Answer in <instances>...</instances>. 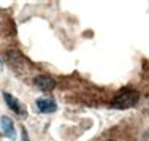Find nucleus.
I'll list each match as a JSON object with an SVG mask.
<instances>
[{"label": "nucleus", "mask_w": 149, "mask_h": 141, "mask_svg": "<svg viewBox=\"0 0 149 141\" xmlns=\"http://www.w3.org/2000/svg\"><path fill=\"white\" fill-rule=\"evenodd\" d=\"M0 125H2L3 135H5L6 138H11V140L16 138L15 124H13V121H11L10 117H6V116H2V117H0Z\"/></svg>", "instance_id": "7ed1b4c3"}, {"label": "nucleus", "mask_w": 149, "mask_h": 141, "mask_svg": "<svg viewBox=\"0 0 149 141\" xmlns=\"http://www.w3.org/2000/svg\"><path fill=\"white\" fill-rule=\"evenodd\" d=\"M35 84H37V87H40L41 90L49 92V90H52L56 87V79L51 78V76H48V75H41V76H37V78H35Z\"/></svg>", "instance_id": "f03ea898"}, {"label": "nucleus", "mask_w": 149, "mask_h": 141, "mask_svg": "<svg viewBox=\"0 0 149 141\" xmlns=\"http://www.w3.org/2000/svg\"><path fill=\"white\" fill-rule=\"evenodd\" d=\"M144 111H146V113H149V101L146 103V106H144Z\"/></svg>", "instance_id": "0eeeda50"}, {"label": "nucleus", "mask_w": 149, "mask_h": 141, "mask_svg": "<svg viewBox=\"0 0 149 141\" xmlns=\"http://www.w3.org/2000/svg\"><path fill=\"white\" fill-rule=\"evenodd\" d=\"M37 108L41 113H54L56 108H57V105H56V101L51 100V98H38Z\"/></svg>", "instance_id": "20e7f679"}, {"label": "nucleus", "mask_w": 149, "mask_h": 141, "mask_svg": "<svg viewBox=\"0 0 149 141\" xmlns=\"http://www.w3.org/2000/svg\"><path fill=\"white\" fill-rule=\"evenodd\" d=\"M22 141H29V136H27L26 130H22Z\"/></svg>", "instance_id": "423d86ee"}, {"label": "nucleus", "mask_w": 149, "mask_h": 141, "mask_svg": "<svg viewBox=\"0 0 149 141\" xmlns=\"http://www.w3.org/2000/svg\"><path fill=\"white\" fill-rule=\"evenodd\" d=\"M140 100V94L133 89H124L113 98L111 106L118 108V110H127V108H132L138 103Z\"/></svg>", "instance_id": "f257e3e1"}, {"label": "nucleus", "mask_w": 149, "mask_h": 141, "mask_svg": "<svg viewBox=\"0 0 149 141\" xmlns=\"http://www.w3.org/2000/svg\"><path fill=\"white\" fill-rule=\"evenodd\" d=\"M3 98H5V101H6V105H8V108L10 110H13L15 113H17V114H24V111L22 108H21V105H19V101L16 100L13 95H10V94H3Z\"/></svg>", "instance_id": "39448f33"}]
</instances>
